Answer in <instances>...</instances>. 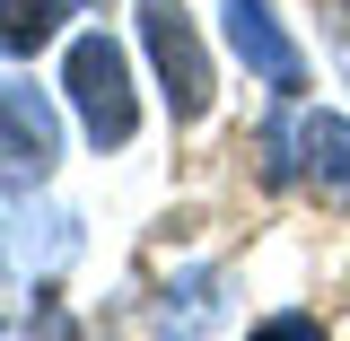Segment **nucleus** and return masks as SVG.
Returning a JSON list of instances; mask_svg holds the SVG:
<instances>
[{
  "mask_svg": "<svg viewBox=\"0 0 350 341\" xmlns=\"http://www.w3.org/2000/svg\"><path fill=\"white\" fill-rule=\"evenodd\" d=\"M262 175L271 184H315V193L350 202V114H333V105L271 114L262 123Z\"/></svg>",
  "mask_w": 350,
  "mask_h": 341,
  "instance_id": "obj_1",
  "label": "nucleus"
},
{
  "mask_svg": "<svg viewBox=\"0 0 350 341\" xmlns=\"http://www.w3.org/2000/svg\"><path fill=\"white\" fill-rule=\"evenodd\" d=\"M131 18H140V44H149V70L167 87V123L193 131L219 96V70L202 53V36H193V18H184V0H131Z\"/></svg>",
  "mask_w": 350,
  "mask_h": 341,
  "instance_id": "obj_2",
  "label": "nucleus"
},
{
  "mask_svg": "<svg viewBox=\"0 0 350 341\" xmlns=\"http://www.w3.org/2000/svg\"><path fill=\"white\" fill-rule=\"evenodd\" d=\"M62 87L79 105V131L96 149H123L140 131V96H131V62L114 36H70V62H62Z\"/></svg>",
  "mask_w": 350,
  "mask_h": 341,
  "instance_id": "obj_3",
  "label": "nucleus"
},
{
  "mask_svg": "<svg viewBox=\"0 0 350 341\" xmlns=\"http://www.w3.org/2000/svg\"><path fill=\"white\" fill-rule=\"evenodd\" d=\"M62 167V114L53 96L27 79H0V202H27L44 193Z\"/></svg>",
  "mask_w": 350,
  "mask_h": 341,
  "instance_id": "obj_4",
  "label": "nucleus"
},
{
  "mask_svg": "<svg viewBox=\"0 0 350 341\" xmlns=\"http://www.w3.org/2000/svg\"><path fill=\"white\" fill-rule=\"evenodd\" d=\"M219 36H228V53H237L262 87H280V96L306 87V53H298V36L280 27L271 0H219Z\"/></svg>",
  "mask_w": 350,
  "mask_h": 341,
  "instance_id": "obj_5",
  "label": "nucleus"
},
{
  "mask_svg": "<svg viewBox=\"0 0 350 341\" xmlns=\"http://www.w3.org/2000/svg\"><path fill=\"white\" fill-rule=\"evenodd\" d=\"M219 289H228V271L219 262H193V271H175L167 289H158V306H149V341H202L219 324Z\"/></svg>",
  "mask_w": 350,
  "mask_h": 341,
  "instance_id": "obj_6",
  "label": "nucleus"
},
{
  "mask_svg": "<svg viewBox=\"0 0 350 341\" xmlns=\"http://www.w3.org/2000/svg\"><path fill=\"white\" fill-rule=\"evenodd\" d=\"M70 9H79V0H0V53H9V62L44 53V44L70 27Z\"/></svg>",
  "mask_w": 350,
  "mask_h": 341,
  "instance_id": "obj_7",
  "label": "nucleus"
},
{
  "mask_svg": "<svg viewBox=\"0 0 350 341\" xmlns=\"http://www.w3.org/2000/svg\"><path fill=\"white\" fill-rule=\"evenodd\" d=\"M9 341H79V324L62 315V298H53V280L27 289V324H9Z\"/></svg>",
  "mask_w": 350,
  "mask_h": 341,
  "instance_id": "obj_8",
  "label": "nucleus"
},
{
  "mask_svg": "<svg viewBox=\"0 0 350 341\" xmlns=\"http://www.w3.org/2000/svg\"><path fill=\"white\" fill-rule=\"evenodd\" d=\"M245 341H324V324H315V315H271V324H254Z\"/></svg>",
  "mask_w": 350,
  "mask_h": 341,
  "instance_id": "obj_9",
  "label": "nucleus"
}]
</instances>
